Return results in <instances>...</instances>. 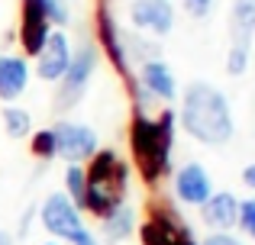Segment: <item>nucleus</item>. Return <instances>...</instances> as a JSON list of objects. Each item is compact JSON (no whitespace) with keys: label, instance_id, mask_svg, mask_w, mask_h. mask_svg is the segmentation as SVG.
<instances>
[{"label":"nucleus","instance_id":"nucleus-1","mask_svg":"<svg viewBox=\"0 0 255 245\" xmlns=\"http://www.w3.org/2000/svg\"><path fill=\"white\" fill-rule=\"evenodd\" d=\"M174 142H178V116L171 107H165L158 116H149L145 110H132L129 120V155L132 171H139L149 187H158L168 181L174 164Z\"/></svg>","mask_w":255,"mask_h":245},{"label":"nucleus","instance_id":"nucleus-2","mask_svg":"<svg viewBox=\"0 0 255 245\" xmlns=\"http://www.w3.org/2000/svg\"><path fill=\"white\" fill-rule=\"evenodd\" d=\"M178 129L191 136L194 142L220 149L233 142L236 136V120L226 94L210 81H191L178 94Z\"/></svg>","mask_w":255,"mask_h":245},{"label":"nucleus","instance_id":"nucleus-3","mask_svg":"<svg viewBox=\"0 0 255 245\" xmlns=\"http://www.w3.org/2000/svg\"><path fill=\"white\" fill-rule=\"evenodd\" d=\"M97 45L94 42H81L78 49H71V65L55 84V97H52V107L58 116L71 113L75 107H81L87 87H91L94 75H97Z\"/></svg>","mask_w":255,"mask_h":245},{"label":"nucleus","instance_id":"nucleus-4","mask_svg":"<svg viewBox=\"0 0 255 245\" xmlns=\"http://www.w3.org/2000/svg\"><path fill=\"white\" fill-rule=\"evenodd\" d=\"M36 220H39V226H42L55 242H65L71 233H78L81 226H87L84 213L62 194V190L45 194L42 203H36Z\"/></svg>","mask_w":255,"mask_h":245},{"label":"nucleus","instance_id":"nucleus-5","mask_svg":"<svg viewBox=\"0 0 255 245\" xmlns=\"http://www.w3.org/2000/svg\"><path fill=\"white\" fill-rule=\"evenodd\" d=\"M187 229V220L181 216V210L174 203H152L145 220L136 226L139 245H174L181 233Z\"/></svg>","mask_w":255,"mask_h":245},{"label":"nucleus","instance_id":"nucleus-6","mask_svg":"<svg viewBox=\"0 0 255 245\" xmlns=\"http://www.w3.org/2000/svg\"><path fill=\"white\" fill-rule=\"evenodd\" d=\"M55 132V149H58V158L65 164H84L94 152L100 149V139H97V129L87 123H78V120H58L52 126Z\"/></svg>","mask_w":255,"mask_h":245},{"label":"nucleus","instance_id":"nucleus-7","mask_svg":"<svg viewBox=\"0 0 255 245\" xmlns=\"http://www.w3.org/2000/svg\"><path fill=\"white\" fill-rule=\"evenodd\" d=\"M129 26L136 32H142V36L165 39L174 29V3L171 0H132Z\"/></svg>","mask_w":255,"mask_h":245},{"label":"nucleus","instance_id":"nucleus-8","mask_svg":"<svg viewBox=\"0 0 255 245\" xmlns=\"http://www.w3.org/2000/svg\"><path fill=\"white\" fill-rule=\"evenodd\" d=\"M174 200L184 207H204L207 197L213 194V177L200 162H184L178 171H171Z\"/></svg>","mask_w":255,"mask_h":245},{"label":"nucleus","instance_id":"nucleus-9","mask_svg":"<svg viewBox=\"0 0 255 245\" xmlns=\"http://www.w3.org/2000/svg\"><path fill=\"white\" fill-rule=\"evenodd\" d=\"M32 71H36L39 81L45 84H58V78L68 71L71 65V39L65 36V29H52L49 39H45V45L39 49V55L32 58Z\"/></svg>","mask_w":255,"mask_h":245},{"label":"nucleus","instance_id":"nucleus-10","mask_svg":"<svg viewBox=\"0 0 255 245\" xmlns=\"http://www.w3.org/2000/svg\"><path fill=\"white\" fill-rule=\"evenodd\" d=\"M52 32V23L39 0H19V52L23 58H36Z\"/></svg>","mask_w":255,"mask_h":245},{"label":"nucleus","instance_id":"nucleus-11","mask_svg":"<svg viewBox=\"0 0 255 245\" xmlns=\"http://www.w3.org/2000/svg\"><path fill=\"white\" fill-rule=\"evenodd\" d=\"M200 210V220L210 233H233L239 226V197L230 190H213Z\"/></svg>","mask_w":255,"mask_h":245},{"label":"nucleus","instance_id":"nucleus-12","mask_svg":"<svg viewBox=\"0 0 255 245\" xmlns=\"http://www.w3.org/2000/svg\"><path fill=\"white\" fill-rule=\"evenodd\" d=\"M29 81H32L29 58L3 52V55H0V100H3V107L6 103H16L19 97L26 94Z\"/></svg>","mask_w":255,"mask_h":245},{"label":"nucleus","instance_id":"nucleus-13","mask_svg":"<svg viewBox=\"0 0 255 245\" xmlns=\"http://www.w3.org/2000/svg\"><path fill=\"white\" fill-rule=\"evenodd\" d=\"M139 84L152 100H174L178 97V81H174V71L165 58H149V62L139 65Z\"/></svg>","mask_w":255,"mask_h":245},{"label":"nucleus","instance_id":"nucleus-14","mask_svg":"<svg viewBox=\"0 0 255 245\" xmlns=\"http://www.w3.org/2000/svg\"><path fill=\"white\" fill-rule=\"evenodd\" d=\"M136 226H139L136 210H132L129 203H120L117 210H110V213L100 220V236H104L110 245H120V242H126V239L136 236Z\"/></svg>","mask_w":255,"mask_h":245},{"label":"nucleus","instance_id":"nucleus-15","mask_svg":"<svg viewBox=\"0 0 255 245\" xmlns=\"http://www.w3.org/2000/svg\"><path fill=\"white\" fill-rule=\"evenodd\" d=\"M255 36V0H233L230 10V45L252 49Z\"/></svg>","mask_w":255,"mask_h":245},{"label":"nucleus","instance_id":"nucleus-16","mask_svg":"<svg viewBox=\"0 0 255 245\" xmlns=\"http://www.w3.org/2000/svg\"><path fill=\"white\" fill-rule=\"evenodd\" d=\"M0 120H3V132L10 139H16V142L32 136V113L23 110L19 103H6L3 113H0Z\"/></svg>","mask_w":255,"mask_h":245},{"label":"nucleus","instance_id":"nucleus-17","mask_svg":"<svg viewBox=\"0 0 255 245\" xmlns=\"http://www.w3.org/2000/svg\"><path fill=\"white\" fill-rule=\"evenodd\" d=\"M123 52L126 58H129V65H142L149 62V58H162L158 55V42H152L149 36H142V32H123Z\"/></svg>","mask_w":255,"mask_h":245},{"label":"nucleus","instance_id":"nucleus-18","mask_svg":"<svg viewBox=\"0 0 255 245\" xmlns=\"http://www.w3.org/2000/svg\"><path fill=\"white\" fill-rule=\"evenodd\" d=\"M62 184H65V190H62V194L68 197V200L75 203L78 210H81V203H84V190H87V174H84V164H65Z\"/></svg>","mask_w":255,"mask_h":245},{"label":"nucleus","instance_id":"nucleus-19","mask_svg":"<svg viewBox=\"0 0 255 245\" xmlns=\"http://www.w3.org/2000/svg\"><path fill=\"white\" fill-rule=\"evenodd\" d=\"M29 152L36 162H55L58 158V149H55V132H52V126H42V129H32L29 136Z\"/></svg>","mask_w":255,"mask_h":245},{"label":"nucleus","instance_id":"nucleus-20","mask_svg":"<svg viewBox=\"0 0 255 245\" xmlns=\"http://www.w3.org/2000/svg\"><path fill=\"white\" fill-rule=\"evenodd\" d=\"M223 65H226V75H230V78H243L246 71H249V65H252V49L230 45V49H226Z\"/></svg>","mask_w":255,"mask_h":245},{"label":"nucleus","instance_id":"nucleus-21","mask_svg":"<svg viewBox=\"0 0 255 245\" xmlns=\"http://www.w3.org/2000/svg\"><path fill=\"white\" fill-rule=\"evenodd\" d=\"M39 6L45 10V16H49L52 29H65L71 19V10H68V0H39Z\"/></svg>","mask_w":255,"mask_h":245},{"label":"nucleus","instance_id":"nucleus-22","mask_svg":"<svg viewBox=\"0 0 255 245\" xmlns=\"http://www.w3.org/2000/svg\"><path fill=\"white\" fill-rule=\"evenodd\" d=\"M246 236L255 242V197H246V200H239V226Z\"/></svg>","mask_w":255,"mask_h":245},{"label":"nucleus","instance_id":"nucleus-23","mask_svg":"<svg viewBox=\"0 0 255 245\" xmlns=\"http://www.w3.org/2000/svg\"><path fill=\"white\" fill-rule=\"evenodd\" d=\"M181 3H184L187 16L204 19V16H210V10H213V3H217V0H181Z\"/></svg>","mask_w":255,"mask_h":245},{"label":"nucleus","instance_id":"nucleus-24","mask_svg":"<svg viewBox=\"0 0 255 245\" xmlns=\"http://www.w3.org/2000/svg\"><path fill=\"white\" fill-rule=\"evenodd\" d=\"M62 245H100V239H97V233H94L91 226H81L78 233H71Z\"/></svg>","mask_w":255,"mask_h":245},{"label":"nucleus","instance_id":"nucleus-25","mask_svg":"<svg viewBox=\"0 0 255 245\" xmlns=\"http://www.w3.org/2000/svg\"><path fill=\"white\" fill-rule=\"evenodd\" d=\"M200 245H246V242L236 233H207L200 239Z\"/></svg>","mask_w":255,"mask_h":245},{"label":"nucleus","instance_id":"nucleus-26","mask_svg":"<svg viewBox=\"0 0 255 245\" xmlns=\"http://www.w3.org/2000/svg\"><path fill=\"white\" fill-rule=\"evenodd\" d=\"M32 220H36V203H32V207H26V213L19 216V223H16V233H13V239H19V242H23L26 236H29V229H32Z\"/></svg>","mask_w":255,"mask_h":245},{"label":"nucleus","instance_id":"nucleus-27","mask_svg":"<svg viewBox=\"0 0 255 245\" xmlns=\"http://www.w3.org/2000/svg\"><path fill=\"white\" fill-rule=\"evenodd\" d=\"M239 177H243V184H246V187H249L252 194H255V162H252V164H246Z\"/></svg>","mask_w":255,"mask_h":245},{"label":"nucleus","instance_id":"nucleus-28","mask_svg":"<svg viewBox=\"0 0 255 245\" xmlns=\"http://www.w3.org/2000/svg\"><path fill=\"white\" fill-rule=\"evenodd\" d=\"M174 245H200V242H197V236H194V229H191V226H187V229H184V233H181V236H178V239H174Z\"/></svg>","mask_w":255,"mask_h":245},{"label":"nucleus","instance_id":"nucleus-29","mask_svg":"<svg viewBox=\"0 0 255 245\" xmlns=\"http://www.w3.org/2000/svg\"><path fill=\"white\" fill-rule=\"evenodd\" d=\"M0 245H16V239H13L10 229H0Z\"/></svg>","mask_w":255,"mask_h":245},{"label":"nucleus","instance_id":"nucleus-30","mask_svg":"<svg viewBox=\"0 0 255 245\" xmlns=\"http://www.w3.org/2000/svg\"><path fill=\"white\" fill-rule=\"evenodd\" d=\"M42 245H62V242H55V239H49V242H42Z\"/></svg>","mask_w":255,"mask_h":245}]
</instances>
